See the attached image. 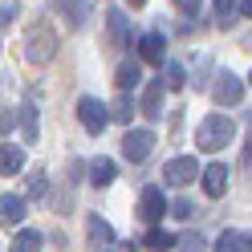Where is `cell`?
Wrapping results in <instances>:
<instances>
[{
    "instance_id": "17",
    "label": "cell",
    "mask_w": 252,
    "mask_h": 252,
    "mask_svg": "<svg viewBox=\"0 0 252 252\" xmlns=\"http://www.w3.org/2000/svg\"><path fill=\"white\" fill-rule=\"evenodd\" d=\"M41 232L37 228H21L17 236H12V252H41Z\"/></svg>"
},
{
    "instance_id": "16",
    "label": "cell",
    "mask_w": 252,
    "mask_h": 252,
    "mask_svg": "<svg viewBox=\"0 0 252 252\" xmlns=\"http://www.w3.org/2000/svg\"><path fill=\"white\" fill-rule=\"evenodd\" d=\"M114 82H118V90H134L138 82H143V65H138V61H122Z\"/></svg>"
},
{
    "instance_id": "2",
    "label": "cell",
    "mask_w": 252,
    "mask_h": 252,
    "mask_svg": "<svg viewBox=\"0 0 252 252\" xmlns=\"http://www.w3.org/2000/svg\"><path fill=\"white\" fill-rule=\"evenodd\" d=\"M232 134H236V122L228 114H208L195 126V147L199 151H224Z\"/></svg>"
},
{
    "instance_id": "30",
    "label": "cell",
    "mask_w": 252,
    "mask_h": 252,
    "mask_svg": "<svg viewBox=\"0 0 252 252\" xmlns=\"http://www.w3.org/2000/svg\"><path fill=\"white\" fill-rule=\"evenodd\" d=\"M240 163H244V171H248V175H252V143L244 147V159H240Z\"/></svg>"
},
{
    "instance_id": "11",
    "label": "cell",
    "mask_w": 252,
    "mask_h": 252,
    "mask_svg": "<svg viewBox=\"0 0 252 252\" xmlns=\"http://www.w3.org/2000/svg\"><path fill=\"white\" fill-rule=\"evenodd\" d=\"M163 98H167V86H163V77L159 82H151L147 94H143V102H138V110H143L147 118H159L163 114Z\"/></svg>"
},
{
    "instance_id": "32",
    "label": "cell",
    "mask_w": 252,
    "mask_h": 252,
    "mask_svg": "<svg viewBox=\"0 0 252 252\" xmlns=\"http://www.w3.org/2000/svg\"><path fill=\"white\" fill-rule=\"evenodd\" d=\"M244 252H252V236H244Z\"/></svg>"
},
{
    "instance_id": "4",
    "label": "cell",
    "mask_w": 252,
    "mask_h": 252,
    "mask_svg": "<svg viewBox=\"0 0 252 252\" xmlns=\"http://www.w3.org/2000/svg\"><path fill=\"white\" fill-rule=\"evenodd\" d=\"M77 122L86 126L90 134H102L106 130V122H110V110H106V102H98V98H77Z\"/></svg>"
},
{
    "instance_id": "6",
    "label": "cell",
    "mask_w": 252,
    "mask_h": 252,
    "mask_svg": "<svg viewBox=\"0 0 252 252\" xmlns=\"http://www.w3.org/2000/svg\"><path fill=\"white\" fill-rule=\"evenodd\" d=\"M151 151H155V130H126L122 134V155L130 163H143Z\"/></svg>"
},
{
    "instance_id": "22",
    "label": "cell",
    "mask_w": 252,
    "mask_h": 252,
    "mask_svg": "<svg viewBox=\"0 0 252 252\" xmlns=\"http://www.w3.org/2000/svg\"><path fill=\"white\" fill-rule=\"evenodd\" d=\"M25 191L33 199H45V191H49V179H45V171H33V175L25 179Z\"/></svg>"
},
{
    "instance_id": "13",
    "label": "cell",
    "mask_w": 252,
    "mask_h": 252,
    "mask_svg": "<svg viewBox=\"0 0 252 252\" xmlns=\"http://www.w3.org/2000/svg\"><path fill=\"white\" fill-rule=\"evenodd\" d=\"M114 179H118V163L114 159H94L90 163V183L94 187H110Z\"/></svg>"
},
{
    "instance_id": "9",
    "label": "cell",
    "mask_w": 252,
    "mask_h": 252,
    "mask_svg": "<svg viewBox=\"0 0 252 252\" xmlns=\"http://www.w3.org/2000/svg\"><path fill=\"white\" fill-rule=\"evenodd\" d=\"M106 29H110V41L114 45H130V17H126L122 8L106 12Z\"/></svg>"
},
{
    "instance_id": "10",
    "label": "cell",
    "mask_w": 252,
    "mask_h": 252,
    "mask_svg": "<svg viewBox=\"0 0 252 252\" xmlns=\"http://www.w3.org/2000/svg\"><path fill=\"white\" fill-rule=\"evenodd\" d=\"M163 49H167L163 33H143L138 37V57L151 61V65H163Z\"/></svg>"
},
{
    "instance_id": "29",
    "label": "cell",
    "mask_w": 252,
    "mask_h": 252,
    "mask_svg": "<svg viewBox=\"0 0 252 252\" xmlns=\"http://www.w3.org/2000/svg\"><path fill=\"white\" fill-rule=\"evenodd\" d=\"M179 12H183V17H195V12H199V4H187V0H183V4H175Z\"/></svg>"
},
{
    "instance_id": "21",
    "label": "cell",
    "mask_w": 252,
    "mask_h": 252,
    "mask_svg": "<svg viewBox=\"0 0 252 252\" xmlns=\"http://www.w3.org/2000/svg\"><path fill=\"white\" fill-rule=\"evenodd\" d=\"M179 252H208V240H203L199 232H179Z\"/></svg>"
},
{
    "instance_id": "24",
    "label": "cell",
    "mask_w": 252,
    "mask_h": 252,
    "mask_svg": "<svg viewBox=\"0 0 252 252\" xmlns=\"http://www.w3.org/2000/svg\"><path fill=\"white\" fill-rule=\"evenodd\" d=\"M110 118H114V122H130V118H134V102L122 94V98H118L114 106H110Z\"/></svg>"
},
{
    "instance_id": "26",
    "label": "cell",
    "mask_w": 252,
    "mask_h": 252,
    "mask_svg": "<svg viewBox=\"0 0 252 252\" xmlns=\"http://www.w3.org/2000/svg\"><path fill=\"white\" fill-rule=\"evenodd\" d=\"M12 126H17V114H12L8 106H0V138H8V134H12Z\"/></svg>"
},
{
    "instance_id": "5",
    "label": "cell",
    "mask_w": 252,
    "mask_h": 252,
    "mask_svg": "<svg viewBox=\"0 0 252 252\" xmlns=\"http://www.w3.org/2000/svg\"><path fill=\"white\" fill-rule=\"evenodd\" d=\"M199 163H195V155H179V159H171L167 167H163V183H171V187H187L195 175H199Z\"/></svg>"
},
{
    "instance_id": "28",
    "label": "cell",
    "mask_w": 252,
    "mask_h": 252,
    "mask_svg": "<svg viewBox=\"0 0 252 252\" xmlns=\"http://www.w3.org/2000/svg\"><path fill=\"white\" fill-rule=\"evenodd\" d=\"M12 17H17V4H4V8H0V29H4Z\"/></svg>"
},
{
    "instance_id": "3",
    "label": "cell",
    "mask_w": 252,
    "mask_h": 252,
    "mask_svg": "<svg viewBox=\"0 0 252 252\" xmlns=\"http://www.w3.org/2000/svg\"><path fill=\"white\" fill-rule=\"evenodd\" d=\"M171 212V199L163 195V187L159 183H151V187H143V195H138V220H143V224H159V220Z\"/></svg>"
},
{
    "instance_id": "14",
    "label": "cell",
    "mask_w": 252,
    "mask_h": 252,
    "mask_svg": "<svg viewBox=\"0 0 252 252\" xmlns=\"http://www.w3.org/2000/svg\"><path fill=\"white\" fill-rule=\"evenodd\" d=\"M86 232H90L94 248H106V244H114V228H110L102 216H90V220H86Z\"/></svg>"
},
{
    "instance_id": "15",
    "label": "cell",
    "mask_w": 252,
    "mask_h": 252,
    "mask_svg": "<svg viewBox=\"0 0 252 252\" xmlns=\"http://www.w3.org/2000/svg\"><path fill=\"white\" fill-rule=\"evenodd\" d=\"M0 220L4 224H21L25 220V199L21 195H0Z\"/></svg>"
},
{
    "instance_id": "20",
    "label": "cell",
    "mask_w": 252,
    "mask_h": 252,
    "mask_svg": "<svg viewBox=\"0 0 252 252\" xmlns=\"http://www.w3.org/2000/svg\"><path fill=\"white\" fill-rule=\"evenodd\" d=\"M21 130H25V138H29V143H37L41 122H37V110H33V106H25V110H21Z\"/></svg>"
},
{
    "instance_id": "8",
    "label": "cell",
    "mask_w": 252,
    "mask_h": 252,
    "mask_svg": "<svg viewBox=\"0 0 252 252\" xmlns=\"http://www.w3.org/2000/svg\"><path fill=\"white\" fill-rule=\"evenodd\" d=\"M199 183H203V195H208V199H220V195L228 191V167H224V163L203 167V171H199Z\"/></svg>"
},
{
    "instance_id": "23",
    "label": "cell",
    "mask_w": 252,
    "mask_h": 252,
    "mask_svg": "<svg viewBox=\"0 0 252 252\" xmlns=\"http://www.w3.org/2000/svg\"><path fill=\"white\" fill-rule=\"evenodd\" d=\"M167 90H183L187 86V69L179 65V61H167V82H163Z\"/></svg>"
},
{
    "instance_id": "1",
    "label": "cell",
    "mask_w": 252,
    "mask_h": 252,
    "mask_svg": "<svg viewBox=\"0 0 252 252\" xmlns=\"http://www.w3.org/2000/svg\"><path fill=\"white\" fill-rule=\"evenodd\" d=\"M61 49V41H57V29L49 21H37L33 29H29V37H25V57L33 61V65H49V61L57 57Z\"/></svg>"
},
{
    "instance_id": "33",
    "label": "cell",
    "mask_w": 252,
    "mask_h": 252,
    "mask_svg": "<svg viewBox=\"0 0 252 252\" xmlns=\"http://www.w3.org/2000/svg\"><path fill=\"white\" fill-rule=\"evenodd\" d=\"M248 82H252V77H248Z\"/></svg>"
},
{
    "instance_id": "19",
    "label": "cell",
    "mask_w": 252,
    "mask_h": 252,
    "mask_svg": "<svg viewBox=\"0 0 252 252\" xmlns=\"http://www.w3.org/2000/svg\"><path fill=\"white\" fill-rule=\"evenodd\" d=\"M216 252H244V232L228 228V232H224V236L216 240Z\"/></svg>"
},
{
    "instance_id": "12",
    "label": "cell",
    "mask_w": 252,
    "mask_h": 252,
    "mask_svg": "<svg viewBox=\"0 0 252 252\" xmlns=\"http://www.w3.org/2000/svg\"><path fill=\"white\" fill-rule=\"evenodd\" d=\"M25 171V151L12 143H0V175H21Z\"/></svg>"
},
{
    "instance_id": "25",
    "label": "cell",
    "mask_w": 252,
    "mask_h": 252,
    "mask_svg": "<svg viewBox=\"0 0 252 252\" xmlns=\"http://www.w3.org/2000/svg\"><path fill=\"white\" fill-rule=\"evenodd\" d=\"M236 12H240V4H232V0H220V4H216V21H220V25H232V21H236Z\"/></svg>"
},
{
    "instance_id": "7",
    "label": "cell",
    "mask_w": 252,
    "mask_h": 252,
    "mask_svg": "<svg viewBox=\"0 0 252 252\" xmlns=\"http://www.w3.org/2000/svg\"><path fill=\"white\" fill-rule=\"evenodd\" d=\"M212 98H216V106H240V98H244V82H240L236 73H220L216 86H212Z\"/></svg>"
},
{
    "instance_id": "27",
    "label": "cell",
    "mask_w": 252,
    "mask_h": 252,
    "mask_svg": "<svg viewBox=\"0 0 252 252\" xmlns=\"http://www.w3.org/2000/svg\"><path fill=\"white\" fill-rule=\"evenodd\" d=\"M171 216H175V220H187V216H191V199H171Z\"/></svg>"
},
{
    "instance_id": "31",
    "label": "cell",
    "mask_w": 252,
    "mask_h": 252,
    "mask_svg": "<svg viewBox=\"0 0 252 252\" xmlns=\"http://www.w3.org/2000/svg\"><path fill=\"white\" fill-rule=\"evenodd\" d=\"M240 12H244V17H252V0H244V4H240Z\"/></svg>"
},
{
    "instance_id": "18",
    "label": "cell",
    "mask_w": 252,
    "mask_h": 252,
    "mask_svg": "<svg viewBox=\"0 0 252 252\" xmlns=\"http://www.w3.org/2000/svg\"><path fill=\"white\" fill-rule=\"evenodd\" d=\"M175 244H179L175 232H163V228H151L147 232V248H155V252H171Z\"/></svg>"
}]
</instances>
